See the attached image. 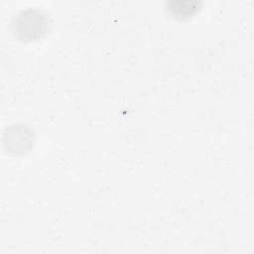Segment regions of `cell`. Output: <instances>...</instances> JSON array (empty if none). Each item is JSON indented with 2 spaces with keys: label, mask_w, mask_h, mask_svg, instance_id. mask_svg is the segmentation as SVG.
<instances>
[{
  "label": "cell",
  "mask_w": 254,
  "mask_h": 254,
  "mask_svg": "<svg viewBox=\"0 0 254 254\" xmlns=\"http://www.w3.org/2000/svg\"><path fill=\"white\" fill-rule=\"evenodd\" d=\"M11 31L20 40H34L43 36L50 26L49 17L39 9L27 8L13 16Z\"/></svg>",
  "instance_id": "6da1fadb"
},
{
  "label": "cell",
  "mask_w": 254,
  "mask_h": 254,
  "mask_svg": "<svg viewBox=\"0 0 254 254\" xmlns=\"http://www.w3.org/2000/svg\"><path fill=\"white\" fill-rule=\"evenodd\" d=\"M198 8V2L195 0H171L168 3L170 13L180 19L191 16Z\"/></svg>",
  "instance_id": "7a4b0ae2"
}]
</instances>
